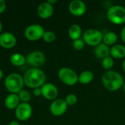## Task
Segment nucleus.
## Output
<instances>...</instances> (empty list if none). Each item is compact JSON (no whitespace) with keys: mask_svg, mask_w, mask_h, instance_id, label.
I'll return each instance as SVG.
<instances>
[{"mask_svg":"<svg viewBox=\"0 0 125 125\" xmlns=\"http://www.w3.org/2000/svg\"><path fill=\"white\" fill-rule=\"evenodd\" d=\"M20 101L22 103H29L31 100V94L25 89H22L18 93Z\"/></svg>","mask_w":125,"mask_h":125,"instance_id":"obj_23","label":"nucleus"},{"mask_svg":"<svg viewBox=\"0 0 125 125\" xmlns=\"http://www.w3.org/2000/svg\"><path fill=\"white\" fill-rule=\"evenodd\" d=\"M42 95L48 100H54L56 99L59 91L57 87L51 83H45L42 87Z\"/></svg>","mask_w":125,"mask_h":125,"instance_id":"obj_12","label":"nucleus"},{"mask_svg":"<svg viewBox=\"0 0 125 125\" xmlns=\"http://www.w3.org/2000/svg\"><path fill=\"white\" fill-rule=\"evenodd\" d=\"M20 104V99L18 94H8L4 100L5 107L10 110H13L18 106Z\"/></svg>","mask_w":125,"mask_h":125,"instance_id":"obj_16","label":"nucleus"},{"mask_svg":"<svg viewBox=\"0 0 125 125\" xmlns=\"http://www.w3.org/2000/svg\"><path fill=\"white\" fill-rule=\"evenodd\" d=\"M17 42L15 36L11 32H3L0 34V45L6 49L12 48Z\"/></svg>","mask_w":125,"mask_h":125,"instance_id":"obj_13","label":"nucleus"},{"mask_svg":"<svg viewBox=\"0 0 125 125\" xmlns=\"http://www.w3.org/2000/svg\"><path fill=\"white\" fill-rule=\"evenodd\" d=\"M47 2H48V3H49L50 4L53 5V4H55V3L56 2V0H48V1H47Z\"/></svg>","mask_w":125,"mask_h":125,"instance_id":"obj_31","label":"nucleus"},{"mask_svg":"<svg viewBox=\"0 0 125 125\" xmlns=\"http://www.w3.org/2000/svg\"><path fill=\"white\" fill-rule=\"evenodd\" d=\"M68 35L70 38L73 40H75L81 38V36L82 35L81 27L76 23L71 25L68 29Z\"/></svg>","mask_w":125,"mask_h":125,"instance_id":"obj_18","label":"nucleus"},{"mask_svg":"<svg viewBox=\"0 0 125 125\" xmlns=\"http://www.w3.org/2000/svg\"><path fill=\"white\" fill-rule=\"evenodd\" d=\"M122 70H124V72L125 73V59L122 62Z\"/></svg>","mask_w":125,"mask_h":125,"instance_id":"obj_32","label":"nucleus"},{"mask_svg":"<svg viewBox=\"0 0 125 125\" xmlns=\"http://www.w3.org/2000/svg\"><path fill=\"white\" fill-rule=\"evenodd\" d=\"M111 48L103 43V42L94 47V54L99 59H105L107 56H110Z\"/></svg>","mask_w":125,"mask_h":125,"instance_id":"obj_15","label":"nucleus"},{"mask_svg":"<svg viewBox=\"0 0 125 125\" xmlns=\"http://www.w3.org/2000/svg\"><path fill=\"white\" fill-rule=\"evenodd\" d=\"M121 39H122V42L125 43V26L122 28V29L121 31Z\"/></svg>","mask_w":125,"mask_h":125,"instance_id":"obj_29","label":"nucleus"},{"mask_svg":"<svg viewBox=\"0 0 125 125\" xmlns=\"http://www.w3.org/2000/svg\"><path fill=\"white\" fill-rule=\"evenodd\" d=\"M102 83L104 87L110 92H116L122 88L125 80L123 76L114 70H107L102 76Z\"/></svg>","mask_w":125,"mask_h":125,"instance_id":"obj_2","label":"nucleus"},{"mask_svg":"<svg viewBox=\"0 0 125 125\" xmlns=\"http://www.w3.org/2000/svg\"><path fill=\"white\" fill-rule=\"evenodd\" d=\"M24 85L23 78L18 73L9 74L4 81L5 88L11 94H18L23 89Z\"/></svg>","mask_w":125,"mask_h":125,"instance_id":"obj_3","label":"nucleus"},{"mask_svg":"<svg viewBox=\"0 0 125 125\" xmlns=\"http://www.w3.org/2000/svg\"><path fill=\"white\" fill-rule=\"evenodd\" d=\"M23 78L24 84L32 89L42 87L46 81V75L40 68L31 67L27 70Z\"/></svg>","mask_w":125,"mask_h":125,"instance_id":"obj_1","label":"nucleus"},{"mask_svg":"<svg viewBox=\"0 0 125 125\" xmlns=\"http://www.w3.org/2000/svg\"></svg>","mask_w":125,"mask_h":125,"instance_id":"obj_36","label":"nucleus"},{"mask_svg":"<svg viewBox=\"0 0 125 125\" xmlns=\"http://www.w3.org/2000/svg\"><path fill=\"white\" fill-rule=\"evenodd\" d=\"M44 28L40 24H31L27 26L24 31V34L26 39L31 41H36L41 38L45 33Z\"/></svg>","mask_w":125,"mask_h":125,"instance_id":"obj_7","label":"nucleus"},{"mask_svg":"<svg viewBox=\"0 0 125 125\" xmlns=\"http://www.w3.org/2000/svg\"><path fill=\"white\" fill-rule=\"evenodd\" d=\"M9 125H20V124H19V122H17V121H12V122H10Z\"/></svg>","mask_w":125,"mask_h":125,"instance_id":"obj_30","label":"nucleus"},{"mask_svg":"<svg viewBox=\"0 0 125 125\" xmlns=\"http://www.w3.org/2000/svg\"><path fill=\"white\" fill-rule=\"evenodd\" d=\"M15 114L18 120L26 121L31 116L32 108L29 103H21L15 108Z\"/></svg>","mask_w":125,"mask_h":125,"instance_id":"obj_9","label":"nucleus"},{"mask_svg":"<svg viewBox=\"0 0 125 125\" xmlns=\"http://www.w3.org/2000/svg\"><path fill=\"white\" fill-rule=\"evenodd\" d=\"M117 41H118V35L114 31H108L103 34V42L108 46L110 45L113 46L116 45Z\"/></svg>","mask_w":125,"mask_h":125,"instance_id":"obj_19","label":"nucleus"},{"mask_svg":"<svg viewBox=\"0 0 125 125\" xmlns=\"http://www.w3.org/2000/svg\"><path fill=\"white\" fill-rule=\"evenodd\" d=\"M84 45H85V42H84L83 40L81 38L73 40V47L74 49H75L77 51L82 50L84 48Z\"/></svg>","mask_w":125,"mask_h":125,"instance_id":"obj_26","label":"nucleus"},{"mask_svg":"<svg viewBox=\"0 0 125 125\" xmlns=\"http://www.w3.org/2000/svg\"><path fill=\"white\" fill-rule=\"evenodd\" d=\"M107 18L110 22L116 25L125 23V7L122 5L111 6L107 12Z\"/></svg>","mask_w":125,"mask_h":125,"instance_id":"obj_4","label":"nucleus"},{"mask_svg":"<svg viewBox=\"0 0 125 125\" xmlns=\"http://www.w3.org/2000/svg\"><path fill=\"white\" fill-rule=\"evenodd\" d=\"M6 7H7V4H6L5 1L0 0V14L3 13L5 11Z\"/></svg>","mask_w":125,"mask_h":125,"instance_id":"obj_27","label":"nucleus"},{"mask_svg":"<svg viewBox=\"0 0 125 125\" xmlns=\"http://www.w3.org/2000/svg\"><path fill=\"white\" fill-rule=\"evenodd\" d=\"M3 75H4L3 74V71L0 69V80L3 78Z\"/></svg>","mask_w":125,"mask_h":125,"instance_id":"obj_33","label":"nucleus"},{"mask_svg":"<svg viewBox=\"0 0 125 125\" xmlns=\"http://www.w3.org/2000/svg\"><path fill=\"white\" fill-rule=\"evenodd\" d=\"M114 65V61L111 56H107L102 60V66L106 70H111L113 68Z\"/></svg>","mask_w":125,"mask_h":125,"instance_id":"obj_22","label":"nucleus"},{"mask_svg":"<svg viewBox=\"0 0 125 125\" xmlns=\"http://www.w3.org/2000/svg\"><path fill=\"white\" fill-rule=\"evenodd\" d=\"M110 56L113 59H123L125 57V46L122 44H116L111 48Z\"/></svg>","mask_w":125,"mask_h":125,"instance_id":"obj_17","label":"nucleus"},{"mask_svg":"<svg viewBox=\"0 0 125 125\" xmlns=\"http://www.w3.org/2000/svg\"><path fill=\"white\" fill-rule=\"evenodd\" d=\"M10 61L12 65L16 67H21L26 62V57L20 53H16L12 54L10 56Z\"/></svg>","mask_w":125,"mask_h":125,"instance_id":"obj_21","label":"nucleus"},{"mask_svg":"<svg viewBox=\"0 0 125 125\" xmlns=\"http://www.w3.org/2000/svg\"><path fill=\"white\" fill-rule=\"evenodd\" d=\"M66 103L69 106H73L75 105L78 102V97L75 94H69L66 96L64 99Z\"/></svg>","mask_w":125,"mask_h":125,"instance_id":"obj_25","label":"nucleus"},{"mask_svg":"<svg viewBox=\"0 0 125 125\" xmlns=\"http://www.w3.org/2000/svg\"><path fill=\"white\" fill-rule=\"evenodd\" d=\"M33 94H34V96H36V97H39V96L42 95V90H41V87L34 89H33Z\"/></svg>","mask_w":125,"mask_h":125,"instance_id":"obj_28","label":"nucleus"},{"mask_svg":"<svg viewBox=\"0 0 125 125\" xmlns=\"http://www.w3.org/2000/svg\"><path fill=\"white\" fill-rule=\"evenodd\" d=\"M103 33L96 29H88L83 34V40L85 43L91 46H97L103 42Z\"/></svg>","mask_w":125,"mask_h":125,"instance_id":"obj_6","label":"nucleus"},{"mask_svg":"<svg viewBox=\"0 0 125 125\" xmlns=\"http://www.w3.org/2000/svg\"><path fill=\"white\" fill-rule=\"evenodd\" d=\"M59 80L67 86H73L78 82V75L70 67H62L58 72Z\"/></svg>","mask_w":125,"mask_h":125,"instance_id":"obj_5","label":"nucleus"},{"mask_svg":"<svg viewBox=\"0 0 125 125\" xmlns=\"http://www.w3.org/2000/svg\"><path fill=\"white\" fill-rule=\"evenodd\" d=\"M26 63L31 67L39 68L42 66L46 61V57L44 53L40 51H34L29 53L26 57Z\"/></svg>","mask_w":125,"mask_h":125,"instance_id":"obj_8","label":"nucleus"},{"mask_svg":"<svg viewBox=\"0 0 125 125\" xmlns=\"http://www.w3.org/2000/svg\"><path fill=\"white\" fill-rule=\"evenodd\" d=\"M53 5L50 4L47 1L42 2L40 4H39L37 12V15L42 19H47L52 16L53 13Z\"/></svg>","mask_w":125,"mask_h":125,"instance_id":"obj_14","label":"nucleus"},{"mask_svg":"<svg viewBox=\"0 0 125 125\" xmlns=\"http://www.w3.org/2000/svg\"><path fill=\"white\" fill-rule=\"evenodd\" d=\"M68 7L70 12L74 16H81L86 11V5L81 0H73Z\"/></svg>","mask_w":125,"mask_h":125,"instance_id":"obj_11","label":"nucleus"},{"mask_svg":"<svg viewBox=\"0 0 125 125\" xmlns=\"http://www.w3.org/2000/svg\"><path fill=\"white\" fill-rule=\"evenodd\" d=\"M1 30H2V23H1V22L0 21V34H1Z\"/></svg>","mask_w":125,"mask_h":125,"instance_id":"obj_34","label":"nucleus"},{"mask_svg":"<svg viewBox=\"0 0 125 125\" xmlns=\"http://www.w3.org/2000/svg\"><path fill=\"white\" fill-rule=\"evenodd\" d=\"M67 105L63 99H56L50 105V111L55 116H60L65 114Z\"/></svg>","mask_w":125,"mask_h":125,"instance_id":"obj_10","label":"nucleus"},{"mask_svg":"<svg viewBox=\"0 0 125 125\" xmlns=\"http://www.w3.org/2000/svg\"><path fill=\"white\" fill-rule=\"evenodd\" d=\"M122 89H123V92H124V93L125 94V83H124V85H123V86H122Z\"/></svg>","mask_w":125,"mask_h":125,"instance_id":"obj_35","label":"nucleus"},{"mask_svg":"<svg viewBox=\"0 0 125 125\" xmlns=\"http://www.w3.org/2000/svg\"><path fill=\"white\" fill-rule=\"evenodd\" d=\"M94 79V73L90 70H84L78 75V82L81 84H89Z\"/></svg>","mask_w":125,"mask_h":125,"instance_id":"obj_20","label":"nucleus"},{"mask_svg":"<svg viewBox=\"0 0 125 125\" xmlns=\"http://www.w3.org/2000/svg\"><path fill=\"white\" fill-rule=\"evenodd\" d=\"M56 37V34L51 31H45L43 36H42V39L45 42H48V43H51L55 41Z\"/></svg>","mask_w":125,"mask_h":125,"instance_id":"obj_24","label":"nucleus"}]
</instances>
